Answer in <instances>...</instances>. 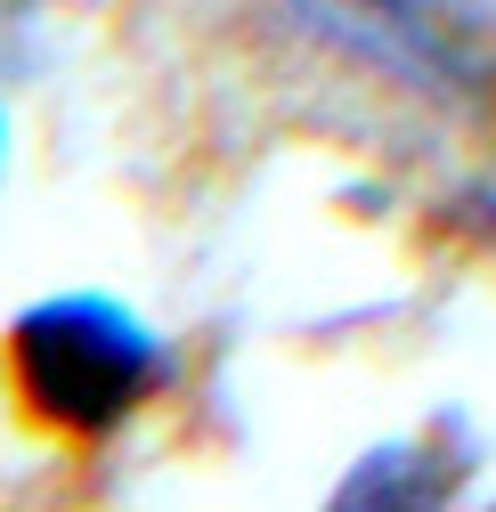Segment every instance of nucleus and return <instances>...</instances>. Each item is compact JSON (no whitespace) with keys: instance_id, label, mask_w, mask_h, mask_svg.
<instances>
[{"instance_id":"f257e3e1","label":"nucleus","mask_w":496,"mask_h":512,"mask_svg":"<svg viewBox=\"0 0 496 512\" xmlns=\"http://www.w3.org/2000/svg\"><path fill=\"white\" fill-rule=\"evenodd\" d=\"M9 382L41 431L106 439L171 382V350L106 293H49L9 326Z\"/></svg>"},{"instance_id":"f03ea898","label":"nucleus","mask_w":496,"mask_h":512,"mask_svg":"<svg viewBox=\"0 0 496 512\" xmlns=\"http://www.w3.org/2000/svg\"><path fill=\"white\" fill-rule=\"evenodd\" d=\"M0 139H9V122H0Z\"/></svg>"}]
</instances>
